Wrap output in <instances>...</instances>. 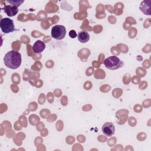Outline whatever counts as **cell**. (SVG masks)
Masks as SVG:
<instances>
[{
  "label": "cell",
  "instance_id": "6",
  "mask_svg": "<svg viewBox=\"0 0 151 151\" xmlns=\"http://www.w3.org/2000/svg\"><path fill=\"white\" fill-rule=\"evenodd\" d=\"M150 0H145L140 4V9L145 15H150Z\"/></svg>",
  "mask_w": 151,
  "mask_h": 151
},
{
  "label": "cell",
  "instance_id": "13",
  "mask_svg": "<svg viewBox=\"0 0 151 151\" xmlns=\"http://www.w3.org/2000/svg\"><path fill=\"white\" fill-rule=\"evenodd\" d=\"M68 34H69V36H70L71 38H76V36H77V33H76V31H74V30H73V29L70 31Z\"/></svg>",
  "mask_w": 151,
  "mask_h": 151
},
{
  "label": "cell",
  "instance_id": "10",
  "mask_svg": "<svg viewBox=\"0 0 151 151\" xmlns=\"http://www.w3.org/2000/svg\"><path fill=\"white\" fill-rule=\"evenodd\" d=\"M7 2H9L10 4H11L12 6H20V5H21L23 2L24 1H19V0H9V1H7Z\"/></svg>",
  "mask_w": 151,
  "mask_h": 151
},
{
  "label": "cell",
  "instance_id": "12",
  "mask_svg": "<svg viewBox=\"0 0 151 151\" xmlns=\"http://www.w3.org/2000/svg\"><path fill=\"white\" fill-rule=\"evenodd\" d=\"M47 99L50 103H52L54 100V95L52 93H49L47 94Z\"/></svg>",
  "mask_w": 151,
  "mask_h": 151
},
{
  "label": "cell",
  "instance_id": "4",
  "mask_svg": "<svg viewBox=\"0 0 151 151\" xmlns=\"http://www.w3.org/2000/svg\"><path fill=\"white\" fill-rule=\"evenodd\" d=\"M51 36L56 40H62L66 34V29L64 25H56L53 27L51 31Z\"/></svg>",
  "mask_w": 151,
  "mask_h": 151
},
{
  "label": "cell",
  "instance_id": "2",
  "mask_svg": "<svg viewBox=\"0 0 151 151\" xmlns=\"http://www.w3.org/2000/svg\"><path fill=\"white\" fill-rule=\"evenodd\" d=\"M104 66L110 70H114L123 67L124 63L116 56H110L104 61Z\"/></svg>",
  "mask_w": 151,
  "mask_h": 151
},
{
  "label": "cell",
  "instance_id": "5",
  "mask_svg": "<svg viewBox=\"0 0 151 151\" xmlns=\"http://www.w3.org/2000/svg\"><path fill=\"white\" fill-rule=\"evenodd\" d=\"M102 132L107 136H111L114 134L115 127L111 122H106L102 126Z\"/></svg>",
  "mask_w": 151,
  "mask_h": 151
},
{
  "label": "cell",
  "instance_id": "7",
  "mask_svg": "<svg viewBox=\"0 0 151 151\" xmlns=\"http://www.w3.org/2000/svg\"><path fill=\"white\" fill-rule=\"evenodd\" d=\"M45 48V43L41 40L36 41L35 42L34 44L33 47H32V50L36 54L41 53L44 50Z\"/></svg>",
  "mask_w": 151,
  "mask_h": 151
},
{
  "label": "cell",
  "instance_id": "1",
  "mask_svg": "<svg viewBox=\"0 0 151 151\" xmlns=\"http://www.w3.org/2000/svg\"><path fill=\"white\" fill-rule=\"evenodd\" d=\"M22 58L21 54L17 51H8L4 57L5 65L11 69H17L21 65Z\"/></svg>",
  "mask_w": 151,
  "mask_h": 151
},
{
  "label": "cell",
  "instance_id": "9",
  "mask_svg": "<svg viewBox=\"0 0 151 151\" xmlns=\"http://www.w3.org/2000/svg\"><path fill=\"white\" fill-rule=\"evenodd\" d=\"M78 40L81 43L87 42L90 39L89 34L86 31H81L78 34Z\"/></svg>",
  "mask_w": 151,
  "mask_h": 151
},
{
  "label": "cell",
  "instance_id": "3",
  "mask_svg": "<svg viewBox=\"0 0 151 151\" xmlns=\"http://www.w3.org/2000/svg\"><path fill=\"white\" fill-rule=\"evenodd\" d=\"M0 27L2 31L5 34L10 33L15 30L13 20L9 18H4L1 19Z\"/></svg>",
  "mask_w": 151,
  "mask_h": 151
},
{
  "label": "cell",
  "instance_id": "11",
  "mask_svg": "<svg viewBox=\"0 0 151 151\" xmlns=\"http://www.w3.org/2000/svg\"><path fill=\"white\" fill-rule=\"evenodd\" d=\"M12 81L14 83H16V84H18L20 82V77L19 75H18L17 73L13 74L12 76Z\"/></svg>",
  "mask_w": 151,
  "mask_h": 151
},
{
  "label": "cell",
  "instance_id": "8",
  "mask_svg": "<svg viewBox=\"0 0 151 151\" xmlns=\"http://www.w3.org/2000/svg\"><path fill=\"white\" fill-rule=\"evenodd\" d=\"M2 9L4 10V12L6 14V15L8 17H13L18 12V7L12 6V5H5Z\"/></svg>",
  "mask_w": 151,
  "mask_h": 151
},
{
  "label": "cell",
  "instance_id": "14",
  "mask_svg": "<svg viewBox=\"0 0 151 151\" xmlns=\"http://www.w3.org/2000/svg\"><path fill=\"white\" fill-rule=\"evenodd\" d=\"M95 64V65H94V67H100V64H97L96 63V61H94L93 63V65H94Z\"/></svg>",
  "mask_w": 151,
  "mask_h": 151
}]
</instances>
